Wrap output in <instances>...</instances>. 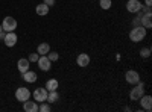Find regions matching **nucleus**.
Instances as JSON below:
<instances>
[{
    "instance_id": "obj_1",
    "label": "nucleus",
    "mask_w": 152,
    "mask_h": 112,
    "mask_svg": "<svg viewBox=\"0 0 152 112\" xmlns=\"http://www.w3.org/2000/svg\"><path fill=\"white\" fill-rule=\"evenodd\" d=\"M148 29H145L143 26H132L131 32H129V40L132 43H140L146 38Z\"/></svg>"
},
{
    "instance_id": "obj_2",
    "label": "nucleus",
    "mask_w": 152,
    "mask_h": 112,
    "mask_svg": "<svg viewBox=\"0 0 152 112\" xmlns=\"http://www.w3.org/2000/svg\"><path fill=\"white\" fill-rule=\"evenodd\" d=\"M145 94V83L140 80L138 83L132 85V90L129 91V98L132 102H138V98Z\"/></svg>"
},
{
    "instance_id": "obj_3",
    "label": "nucleus",
    "mask_w": 152,
    "mask_h": 112,
    "mask_svg": "<svg viewBox=\"0 0 152 112\" xmlns=\"http://www.w3.org/2000/svg\"><path fill=\"white\" fill-rule=\"evenodd\" d=\"M2 27L5 32H15L17 29V20L14 17H5L2 21Z\"/></svg>"
},
{
    "instance_id": "obj_4",
    "label": "nucleus",
    "mask_w": 152,
    "mask_h": 112,
    "mask_svg": "<svg viewBox=\"0 0 152 112\" xmlns=\"http://www.w3.org/2000/svg\"><path fill=\"white\" fill-rule=\"evenodd\" d=\"M31 91L26 88V86H20V88H17L15 90V98H17V100L18 102H26V100H29V98H31Z\"/></svg>"
},
{
    "instance_id": "obj_5",
    "label": "nucleus",
    "mask_w": 152,
    "mask_h": 112,
    "mask_svg": "<svg viewBox=\"0 0 152 112\" xmlns=\"http://www.w3.org/2000/svg\"><path fill=\"white\" fill-rule=\"evenodd\" d=\"M142 6H143V3L140 0H128V2H126V11L131 12V14H138Z\"/></svg>"
},
{
    "instance_id": "obj_6",
    "label": "nucleus",
    "mask_w": 152,
    "mask_h": 112,
    "mask_svg": "<svg viewBox=\"0 0 152 112\" xmlns=\"http://www.w3.org/2000/svg\"><path fill=\"white\" fill-rule=\"evenodd\" d=\"M125 80L129 85H135V83L140 82V74H138V71H135V70H128L125 73Z\"/></svg>"
},
{
    "instance_id": "obj_7",
    "label": "nucleus",
    "mask_w": 152,
    "mask_h": 112,
    "mask_svg": "<svg viewBox=\"0 0 152 112\" xmlns=\"http://www.w3.org/2000/svg\"><path fill=\"white\" fill-rule=\"evenodd\" d=\"M37 64H38V68H40L41 71H50V68H52V62H50V59L46 55H41L40 58H38Z\"/></svg>"
},
{
    "instance_id": "obj_8",
    "label": "nucleus",
    "mask_w": 152,
    "mask_h": 112,
    "mask_svg": "<svg viewBox=\"0 0 152 112\" xmlns=\"http://www.w3.org/2000/svg\"><path fill=\"white\" fill-rule=\"evenodd\" d=\"M138 102H140V106H142L143 111H146V112L152 111V97L149 94H143L140 98H138Z\"/></svg>"
},
{
    "instance_id": "obj_9",
    "label": "nucleus",
    "mask_w": 152,
    "mask_h": 112,
    "mask_svg": "<svg viewBox=\"0 0 152 112\" xmlns=\"http://www.w3.org/2000/svg\"><path fill=\"white\" fill-rule=\"evenodd\" d=\"M47 90L46 88H37L34 90V100L37 103H41V102H46V98H47Z\"/></svg>"
},
{
    "instance_id": "obj_10",
    "label": "nucleus",
    "mask_w": 152,
    "mask_h": 112,
    "mask_svg": "<svg viewBox=\"0 0 152 112\" xmlns=\"http://www.w3.org/2000/svg\"><path fill=\"white\" fill-rule=\"evenodd\" d=\"M90 55L88 53H79L78 55V58H76V65L78 67H81V68H85V67H88L90 65Z\"/></svg>"
},
{
    "instance_id": "obj_11",
    "label": "nucleus",
    "mask_w": 152,
    "mask_h": 112,
    "mask_svg": "<svg viewBox=\"0 0 152 112\" xmlns=\"http://www.w3.org/2000/svg\"><path fill=\"white\" fill-rule=\"evenodd\" d=\"M17 41H18V36H17L15 32H6L5 40H3V43H5L6 47H14L17 44Z\"/></svg>"
},
{
    "instance_id": "obj_12",
    "label": "nucleus",
    "mask_w": 152,
    "mask_h": 112,
    "mask_svg": "<svg viewBox=\"0 0 152 112\" xmlns=\"http://www.w3.org/2000/svg\"><path fill=\"white\" fill-rule=\"evenodd\" d=\"M140 24H142L145 29H151V27H152V12L142 14V17H140Z\"/></svg>"
},
{
    "instance_id": "obj_13",
    "label": "nucleus",
    "mask_w": 152,
    "mask_h": 112,
    "mask_svg": "<svg viewBox=\"0 0 152 112\" xmlns=\"http://www.w3.org/2000/svg\"><path fill=\"white\" fill-rule=\"evenodd\" d=\"M17 68H18V71L23 74V73H26L29 68H31V62L28 61V58H21V59H18L17 61Z\"/></svg>"
},
{
    "instance_id": "obj_14",
    "label": "nucleus",
    "mask_w": 152,
    "mask_h": 112,
    "mask_svg": "<svg viewBox=\"0 0 152 112\" xmlns=\"http://www.w3.org/2000/svg\"><path fill=\"white\" fill-rule=\"evenodd\" d=\"M23 111H24V112H38V105H37V102H35V100L31 102V98H29V100H26V102H23Z\"/></svg>"
},
{
    "instance_id": "obj_15",
    "label": "nucleus",
    "mask_w": 152,
    "mask_h": 112,
    "mask_svg": "<svg viewBox=\"0 0 152 112\" xmlns=\"http://www.w3.org/2000/svg\"><path fill=\"white\" fill-rule=\"evenodd\" d=\"M21 76H23V80L26 82V83H35L37 79H38L37 73H35V71H31V70H28L26 73H23Z\"/></svg>"
},
{
    "instance_id": "obj_16",
    "label": "nucleus",
    "mask_w": 152,
    "mask_h": 112,
    "mask_svg": "<svg viewBox=\"0 0 152 112\" xmlns=\"http://www.w3.org/2000/svg\"><path fill=\"white\" fill-rule=\"evenodd\" d=\"M49 11H50V8L46 3H40V5H37V8H35L37 15H40V17H46L49 14Z\"/></svg>"
},
{
    "instance_id": "obj_17",
    "label": "nucleus",
    "mask_w": 152,
    "mask_h": 112,
    "mask_svg": "<svg viewBox=\"0 0 152 112\" xmlns=\"http://www.w3.org/2000/svg\"><path fill=\"white\" fill-rule=\"evenodd\" d=\"M58 100H59V94H58V90L56 91H49L47 92V98H46V102L47 103H58Z\"/></svg>"
},
{
    "instance_id": "obj_18",
    "label": "nucleus",
    "mask_w": 152,
    "mask_h": 112,
    "mask_svg": "<svg viewBox=\"0 0 152 112\" xmlns=\"http://www.w3.org/2000/svg\"><path fill=\"white\" fill-rule=\"evenodd\" d=\"M58 86H59L58 79H49V80L46 82V90H47V91H56Z\"/></svg>"
},
{
    "instance_id": "obj_19",
    "label": "nucleus",
    "mask_w": 152,
    "mask_h": 112,
    "mask_svg": "<svg viewBox=\"0 0 152 112\" xmlns=\"http://www.w3.org/2000/svg\"><path fill=\"white\" fill-rule=\"evenodd\" d=\"M49 52H50V46H49L47 43H41L40 46L37 47V53L40 55V56H41V55H47Z\"/></svg>"
},
{
    "instance_id": "obj_20",
    "label": "nucleus",
    "mask_w": 152,
    "mask_h": 112,
    "mask_svg": "<svg viewBox=\"0 0 152 112\" xmlns=\"http://www.w3.org/2000/svg\"><path fill=\"white\" fill-rule=\"evenodd\" d=\"M99 5H100V8H102V9L108 11L113 6V0H99Z\"/></svg>"
},
{
    "instance_id": "obj_21",
    "label": "nucleus",
    "mask_w": 152,
    "mask_h": 112,
    "mask_svg": "<svg viewBox=\"0 0 152 112\" xmlns=\"http://www.w3.org/2000/svg\"><path fill=\"white\" fill-rule=\"evenodd\" d=\"M38 111H40V112H50V111H52V108H50V103L41 102V105L38 106Z\"/></svg>"
},
{
    "instance_id": "obj_22",
    "label": "nucleus",
    "mask_w": 152,
    "mask_h": 112,
    "mask_svg": "<svg viewBox=\"0 0 152 112\" xmlns=\"http://www.w3.org/2000/svg\"><path fill=\"white\" fill-rule=\"evenodd\" d=\"M46 56L50 59V62H55V61H58V59H59V53H58V52H52V50H50Z\"/></svg>"
},
{
    "instance_id": "obj_23",
    "label": "nucleus",
    "mask_w": 152,
    "mask_h": 112,
    "mask_svg": "<svg viewBox=\"0 0 152 112\" xmlns=\"http://www.w3.org/2000/svg\"><path fill=\"white\" fill-rule=\"evenodd\" d=\"M140 56H142L143 59H148V58L151 56V47H143L142 50H140Z\"/></svg>"
},
{
    "instance_id": "obj_24",
    "label": "nucleus",
    "mask_w": 152,
    "mask_h": 112,
    "mask_svg": "<svg viewBox=\"0 0 152 112\" xmlns=\"http://www.w3.org/2000/svg\"><path fill=\"white\" fill-rule=\"evenodd\" d=\"M38 58H40V55H38V53H31L29 58H28V61H29V62H37Z\"/></svg>"
},
{
    "instance_id": "obj_25",
    "label": "nucleus",
    "mask_w": 152,
    "mask_h": 112,
    "mask_svg": "<svg viewBox=\"0 0 152 112\" xmlns=\"http://www.w3.org/2000/svg\"><path fill=\"white\" fill-rule=\"evenodd\" d=\"M140 17H142V14H138V15L132 20V26H142V24H140Z\"/></svg>"
},
{
    "instance_id": "obj_26",
    "label": "nucleus",
    "mask_w": 152,
    "mask_h": 112,
    "mask_svg": "<svg viewBox=\"0 0 152 112\" xmlns=\"http://www.w3.org/2000/svg\"><path fill=\"white\" fill-rule=\"evenodd\" d=\"M43 3H46L49 8H52V6H55V3H56V0H43Z\"/></svg>"
},
{
    "instance_id": "obj_27",
    "label": "nucleus",
    "mask_w": 152,
    "mask_h": 112,
    "mask_svg": "<svg viewBox=\"0 0 152 112\" xmlns=\"http://www.w3.org/2000/svg\"><path fill=\"white\" fill-rule=\"evenodd\" d=\"M5 35H6V32H5V30L0 32V41H3V40H5Z\"/></svg>"
},
{
    "instance_id": "obj_28",
    "label": "nucleus",
    "mask_w": 152,
    "mask_h": 112,
    "mask_svg": "<svg viewBox=\"0 0 152 112\" xmlns=\"http://www.w3.org/2000/svg\"><path fill=\"white\" fill-rule=\"evenodd\" d=\"M145 6H152V0H145Z\"/></svg>"
},
{
    "instance_id": "obj_29",
    "label": "nucleus",
    "mask_w": 152,
    "mask_h": 112,
    "mask_svg": "<svg viewBox=\"0 0 152 112\" xmlns=\"http://www.w3.org/2000/svg\"><path fill=\"white\" fill-rule=\"evenodd\" d=\"M3 30V27H2V24H0V32H2Z\"/></svg>"
}]
</instances>
